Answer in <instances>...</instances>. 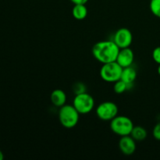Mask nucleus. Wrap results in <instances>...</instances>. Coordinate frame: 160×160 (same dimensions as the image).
Here are the masks:
<instances>
[{
  "mask_svg": "<svg viewBox=\"0 0 160 160\" xmlns=\"http://www.w3.org/2000/svg\"><path fill=\"white\" fill-rule=\"evenodd\" d=\"M120 48L113 41H101L92 47V55L101 63L115 62Z\"/></svg>",
  "mask_w": 160,
  "mask_h": 160,
  "instance_id": "f257e3e1",
  "label": "nucleus"
},
{
  "mask_svg": "<svg viewBox=\"0 0 160 160\" xmlns=\"http://www.w3.org/2000/svg\"><path fill=\"white\" fill-rule=\"evenodd\" d=\"M59 120L60 124L67 129H71L79 122L80 113L73 105H64L59 108Z\"/></svg>",
  "mask_w": 160,
  "mask_h": 160,
  "instance_id": "f03ea898",
  "label": "nucleus"
},
{
  "mask_svg": "<svg viewBox=\"0 0 160 160\" xmlns=\"http://www.w3.org/2000/svg\"><path fill=\"white\" fill-rule=\"evenodd\" d=\"M134 125L132 120L126 116H118L110 121V129L120 137L131 135Z\"/></svg>",
  "mask_w": 160,
  "mask_h": 160,
  "instance_id": "7ed1b4c3",
  "label": "nucleus"
},
{
  "mask_svg": "<svg viewBox=\"0 0 160 160\" xmlns=\"http://www.w3.org/2000/svg\"><path fill=\"white\" fill-rule=\"evenodd\" d=\"M123 67L117 62L104 63L100 69L99 74L102 79L108 83H115L121 78Z\"/></svg>",
  "mask_w": 160,
  "mask_h": 160,
  "instance_id": "20e7f679",
  "label": "nucleus"
},
{
  "mask_svg": "<svg viewBox=\"0 0 160 160\" xmlns=\"http://www.w3.org/2000/svg\"><path fill=\"white\" fill-rule=\"evenodd\" d=\"M73 106L80 114H88L95 107V99L87 92L78 94L73 98Z\"/></svg>",
  "mask_w": 160,
  "mask_h": 160,
  "instance_id": "39448f33",
  "label": "nucleus"
},
{
  "mask_svg": "<svg viewBox=\"0 0 160 160\" xmlns=\"http://www.w3.org/2000/svg\"><path fill=\"white\" fill-rule=\"evenodd\" d=\"M119 108L113 102L106 101L100 103L95 109L98 119L103 121H111L118 115Z\"/></svg>",
  "mask_w": 160,
  "mask_h": 160,
  "instance_id": "423d86ee",
  "label": "nucleus"
},
{
  "mask_svg": "<svg viewBox=\"0 0 160 160\" xmlns=\"http://www.w3.org/2000/svg\"><path fill=\"white\" fill-rule=\"evenodd\" d=\"M112 41L120 48H128L131 46L133 42L132 32L127 28H120L114 34Z\"/></svg>",
  "mask_w": 160,
  "mask_h": 160,
  "instance_id": "0eeeda50",
  "label": "nucleus"
},
{
  "mask_svg": "<svg viewBox=\"0 0 160 160\" xmlns=\"http://www.w3.org/2000/svg\"><path fill=\"white\" fill-rule=\"evenodd\" d=\"M119 148L124 156H131L135 152L137 148L136 141L131 135L120 137L119 141Z\"/></svg>",
  "mask_w": 160,
  "mask_h": 160,
  "instance_id": "6e6552de",
  "label": "nucleus"
},
{
  "mask_svg": "<svg viewBox=\"0 0 160 160\" xmlns=\"http://www.w3.org/2000/svg\"><path fill=\"white\" fill-rule=\"evenodd\" d=\"M134 59V54L133 50L130 47L120 48L117 58V62L123 68L132 66Z\"/></svg>",
  "mask_w": 160,
  "mask_h": 160,
  "instance_id": "1a4fd4ad",
  "label": "nucleus"
},
{
  "mask_svg": "<svg viewBox=\"0 0 160 160\" xmlns=\"http://www.w3.org/2000/svg\"><path fill=\"white\" fill-rule=\"evenodd\" d=\"M67 94L62 89H55L50 95V100L56 107H62L67 103Z\"/></svg>",
  "mask_w": 160,
  "mask_h": 160,
  "instance_id": "9d476101",
  "label": "nucleus"
},
{
  "mask_svg": "<svg viewBox=\"0 0 160 160\" xmlns=\"http://www.w3.org/2000/svg\"><path fill=\"white\" fill-rule=\"evenodd\" d=\"M137 70L132 66H131V67L123 68L120 79L124 81L125 83H127L129 85V87H131L135 81L136 78H137Z\"/></svg>",
  "mask_w": 160,
  "mask_h": 160,
  "instance_id": "9b49d317",
  "label": "nucleus"
},
{
  "mask_svg": "<svg viewBox=\"0 0 160 160\" xmlns=\"http://www.w3.org/2000/svg\"><path fill=\"white\" fill-rule=\"evenodd\" d=\"M72 15L78 20H83L88 16V8L85 4L74 5L72 9Z\"/></svg>",
  "mask_w": 160,
  "mask_h": 160,
  "instance_id": "f8f14e48",
  "label": "nucleus"
},
{
  "mask_svg": "<svg viewBox=\"0 0 160 160\" xmlns=\"http://www.w3.org/2000/svg\"><path fill=\"white\" fill-rule=\"evenodd\" d=\"M146 129L142 126H134L131 133V136L136 142H142L147 138Z\"/></svg>",
  "mask_w": 160,
  "mask_h": 160,
  "instance_id": "ddd939ff",
  "label": "nucleus"
},
{
  "mask_svg": "<svg viewBox=\"0 0 160 160\" xmlns=\"http://www.w3.org/2000/svg\"><path fill=\"white\" fill-rule=\"evenodd\" d=\"M129 88H130L129 85H128L127 83H125L123 81H122L121 79L116 81V82L114 83L113 91L115 92L116 94H118V95L123 94Z\"/></svg>",
  "mask_w": 160,
  "mask_h": 160,
  "instance_id": "4468645a",
  "label": "nucleus"
},
{
  "mask_svg": "<svg viewBox=\"0 0 160 160\" xmlns=\"http://www.w3.org/2000/svg\"><path fill=\"white\" fill-rule=\"evenodd\" d=\"M149 8L153 15L160 18V0H151Z\"/></svg>",
  "mask_w": 160,
  "mask_h": 160,
  "instance_id": "2eb2a0df",
  "label": "nucleus"
},
{
  "mask_svg": "<svg viewBox=\"0 0 160 160\" xmlns=\"http://www.w3.org/2000/svg\"><path fill=\"white\" fill-rule=\"evenodd\" d=\"M73 92L75 95L84 93V92H87V88L84 83L78 82L73 85Z\"/></svg>",
  "mask_w": 160,
  "mask_h": 160,
  "instance_id": "dca6fc26",
  "label": "nucleus"
},
{
  "mask_svg": "<svg viewBox=\"0 0 160 160\" xmlns=\"http://www.w3.org/2000/svg\"><path fill=\"white\" fill-rule=\"evenodd\" d=\"M152 135L156 140L160 141V122L155 125L152 130Z\"/></svg>",
  "mask_w": 160,
  "mask_h": 160,
  "instance_id": "f3484780",
  "label": "nucleus"
},
{
  "mask_svg": "<svg viewBox=\"0 0 160 160\" xmlns=\"http://www.w3.org/2000/svg\"><path fill=\"white\" fill-rule=\"evenodd\" d=\"M152 59L156 63L160 64V46L154 48L152 52Z\"/></svg>",
  "mask_w": 160,
  "mask_h": 160,
  "instance_id": "a211bd4d",
  "label": "nucleus"
},
{
  "mask_svg": "<svg viewBox=\"0 0 160 160\" xmlns=\"http://www.w3.org/2000/svg\"><path fill=\"white\" fill-rule=\"evenodd\" d=\"M74 5L77 4H86L88 0H70Z\"/></svg>",
  "mask_w": 160,
  "mask_h": 160,
  "instance_id": "6ab92c4d",
  "label": "nucleus"
},
{
  "mask_svg": "<svg viewBox=\"0 0 160 160\" xmlns=\"http://www.w3.org/2000/svg\"><path fill=\"white\" fill-rule=\"evenodd\" d=\"M3 159H4V155H3L2 152L0 149V160H2Z\"/></svg>",
  "mask_w": 160,
  "mask_h": 160,
  "instance_id": "aec40b11",
  "label": "nucleus"
},
{
  "mask_svg": "<svg viewBox=\"0 0 160 160\" xmlns=\"http://www.w3.org/2000/svg\"><path fill=\"white\" fill-rule=\"evenodd\" d=\"M157 71H158V73H159V74L160 75V64H159V67H158Z\"/></svg>",
  "mask_w": 160,
  "mask_h": 160,
  "instance_id": "412c9836",
  "label": "nucleus"
}]
</instances>
